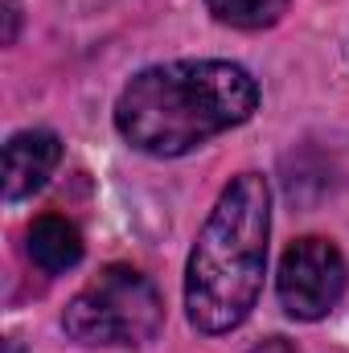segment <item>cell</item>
Here are the masks:
<instances>
[{
    "instance_id": "3957f363",
    "label": "cell",
    "mask_w": 349,
    "mask_h": 353,
    "mask_svg": "<svg viewBox=\"0 0 349 353\" xmlns=\"http://www.w3.org/2000/svg\"><path fill=\"white\" fill-rule=\"evenodd\" d=\"M165 325V300L157 283L128 263L103 267L87 288L66 304L62 329L79 345H148Z\"/></svg>"
},
{
    "instance_id": "ba28073f",
    "label": "cell",
    "mask_w": 349,
    "mask_h": 353,
    "mask_svg": "<svg viewBox=\"0 0 349 353\" xmlns=\"http://www.w3.org/2000/svg\"><path fill=\"white\" fill-rule=\"evenodd\" d=\"M251 353H300L292 341H283V337H271V341H263V345H255Z\"/></svg>"
},
{
    "instance_id": "52a82bcc",
    "label": "cell",
    "mask_w": 349,
    "mask_h": 353,
    "mask_svg": "<svg viewBox=\"0 0 349 353\" xmlns=\"http://www.w3.org/2000/svg\"><path fill=\"white\" fill-rule=\"evenodd\" d=\"M288 4L292 0H206L214 21L235 25V29H267V25L283 21Z\"/></svg>"
},
{
    "instance_id": "7a4b0ae2",
    "label": "cell",
    "mask_w": 349,
    "mask_h": 353,
    "mask_svg": "<svg viewBox=\"0 0 349 353\" xmlns=\"http://www.w3.org/2000/svg\"><path fill=\"white\" fill-rule=\"evenodd\" d=\"M271 234V193L259 173L235 176L210 210L185 267V312L206 337L239 329L259 304Z\"/></svg>"
},
{
    "instance_id": "6da1fadb",
    "label": "cell",
    "mask_w": 349,
    "mask_h": 353,
    "mask_svg": "<svg viewBox=\"0 0 349 353\" xmlns=\"http://www.w3.org/2000/svg\"><path fill=\"white\" fill-rule=\"evenodd\" d=\"M259 107L255 79L235 62H165L140 70L115 103L119 136L148 157L189 148L247 123Z\"/></svg>"
},
{
    "instance_id": "5b68a950",
    "label": "cell",
    "mask_w": 349,
    "mask_h": 353,
    "mask_svg": "<svg viewBox=\"0 0 349 353\" xmlns=\"http://www.w3.org/2000/svg\"><path fill=\"white\" fill-rule=\"evenodd\" d=\"M62 161V140L46 128H33V132H17L8 144H4V197L8 201H21V197H33Z\"/></svg>"
},
{
    "instance_id": "277c9868",
    "label": "cell",
    "mask_w": 349,
    "mask_h": 353,
    "mask_svg": "<svg viewBox=\"0 0 349 353\" xmlns=\"http://www.w3.org/2000/svg\"><path fill=\"white\" fill-rule=\"evenodd\" d=\"M346 259L329 239H296L279 259V304L296 321H321L346 296Z\"/></svg>"
},
{
    "instance_id": "8992f818",
    "label": "cell",
    "mask_w": 349,
    "mask_h": 353,
    "mask_svg": "<svg viewBox=\"0 0 349 353\" xmlns=\"http://www.w3.org/2000/svg\"><path fill=\"white\" fill-rule=\"evenodd\" d=\"M29 259L41 267L46 275H62L83 259V234L74 222H66L62 214H41L29 226Z\"/></svg>"
}]
</instances>
